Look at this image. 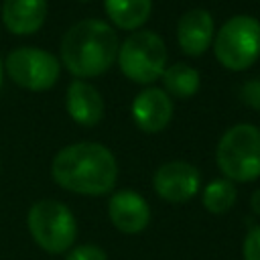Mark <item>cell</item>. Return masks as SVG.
<instances>
[{
	"mask_svg": "<svg viewBox=\"0 0 260 260\" xmlns=\"http://www.w3.org/2000/svg\"><path fill=\"white\" fill-rule=\"evenodd\" d=\"M215 162L232 183H250L260 177V130L252 124H236L217 142Z\"/></svg>",
	"mask_w": 260,
	"mask_h": 260,
	"instance_id": "cell-3",
	"label": "cell"
},
{
	"mask_svg": "<svg viewBox=\"0 0 260 260\" xmlns=\"http://www.w3.org/2000/svg\"><path fill=\"white\" fill-rule=\"evenodd\" d=\"M79 2H89V0H79Z\"/></svg>",
	"mask_w": 260,
	"mask_h": 260,
	"instance_id": "cell-22",
	"label": "cell"
},
{
	"mask_svg": "<svg viewBox=\"0 0 260 260\" xmlns=\"http://www.w3.org/2000/svg\"><path fill=\"white\" fill-rule=\"evenodd\" d=\"M199 71L189 67L187 63H175L171 67L165 69L162 73V85H165V93L179 98V100H189L199 91Z\"/></svg>",
	"mask_w": 260,
	"mask_h": 260,
	"instance_id": "cell-15",
	"label": "cell"
},
{
	"mask_svg": "<svg viewBox=\"0 0 260 260\" xmlns=\"http://www.w3.org/2000/svg\"><path fill=\"white\" fill-rule=\"evenodd\" d=\"M236 197H238V191H236V185L228 179H213L211 183L205 185L203 189V195H201V201H203V207L209 211V213H225L232 209V205L236 203Z\"/></svg>",
	"mask_w": 260,
	"mask_h": 260,
	"instance_id": "cell-16",
	"label": "cell"
},
{
	"mask_svg": "<svg viewBox=\"0 0 260 260\" xmlns=\"http://www.w3.org/2000/svg\"><path fill=\"white\" fill-rule=\"evenodd\" d=\"M242 100L250 108L260 110V77L258 79H250V81H246L242 85Z\"/></svg>",
	"mask_w": 260,
	"mask_h": 260,
	"instance_id": "cell-19",
	"label": "cell"
},
{
	"mask_svg": "<svg viewBox=\"0 0 260 260\" xmlns=\"http://www.w3.org/2000/svg\"><path fill=\"white\" fill-rule=\"evenodd\" d=\"M250 209H252L256 215H260V189H256V191L252 193V197H250Z\"/></svg>",
	"mask_w": 260,
	"mask_h": 260,
	"instance_id": "cell-20",
	"label": "cell"
},
{
	"mask_svg": "<svg viewBox=\"0 0 260 260\" xmlns=\"http://www.w3.org/2000/svg\"><path fill=\"white\" fill-rule=\"evenodd\" d=\"M104 8L116 26L136 30L148 20L152 0H104Z\"/></svg>",
	"mask_w": 260,
	"mask_h": 260,
	"instance_id": "cell-14",
	"label": "cell"
},
{
	"mask_svg": "<svg viewBox=\"0 0 260 260\" xmlns=\"http://www.w3.org/2000/svg\"><path fill=\"white\" fill-rule=\"evenodd\" d=\"M215 59L230 71H244L260 57V20L248 14L232 16L213 41Z\"/></svg>",
	"mask_w": 260,
	"mask_h": 260,
	"instance_id": "cell-5",
	"label": "cell"
},
{
	"mask_svg": "<svg viewBox=\"0 0 260 260\" xmlns=\"http://www.w3.org/2000/svg\"><path fill=\"white\" fill-rule=\"evenodd\" d=\"M35 244L47 254H67L77 238V221L71 209L55 199L35 201L26 215Z\"/></svg>",
	"mask_w": 260,
	"mask_h": 260,
	"instance_id": "cell-4",
	"label": "cell"
},
{
	"mask_svg": "<svg viewBox=\"0 0 260 260\" xmlns=\"http://www.w3.org/2000/svg\"><path fill=\"white\" fill-rule=\"evenodd\" d=\"M65 260H108V254L104 252V248L95 244H81L73 246L65 254Z\"/></svg>",
	"mask_w": 260,
	"mask_h": 260,
	"instance_id": "cell-17",
	"label": "cell"
},
{
	"mask_svg": "<svg viewBox=\"0 0 260 260\" xmlns=\"http://www.w3.org/2000/svg\"><path fill=\"white\" fill-rule=\"evenodd\" d=\"M152 187L160 199L169 203H185L197 195L201 187V175L191 162L171 160L154 171Z\"/></svg>",
	"mask_w": 260,
	"mask_h": 260,
	"instance_id": "cell-8",
	"label": "cell"
},
{
	"mask_svg": "<svg viewBox=\"0 0 260 260\" xmlns=\"http://www.w3.org/2000/svg\"><path fill=\"white\" fill-rule=\"evenodd\" d=\"M53 181L77 195H106L118 179L114 154L98 142H77L61 148L51 162Z\"/></svg>",
	"mask_w": 260,
	"mask_h": 260,
	"instance_id": "cell-1",
	"label": "cell"
},
{
	"mask_svg": "<svg viewBox=\"0 0 260 260\" xmlns=\"http://www.w3.org/2000/svg\"><path fill=\"white\" fill-rule=\"evenodd\" d=\"M242 256H244V260H260V225H254L246 234L244 246H242Z\"/></svg>",
	"mask_w": 260,
	"mask_h": 260,
	"instance_id": "cell-18",
	"label": "cell"
},
{
	"mask_svg": "<svg viewBox=\"0 0 260 260\" xmlns=\"http://www.w3.org/2000/svg\"><path fill=\"white\" fill-rule=\"evenodd\" d=\"M67 114L81 126H93L104 116V100L100 91L85 81H71L65 98Z\"/></svg>",
	"mask_w": 260,
	"mask_h": 260,
	"instance_id": "cell-13",
	"label": "cell"
},
{
	"mask_svg": "<svg viewBox=\"0 0 260 260\" xmlns=\"http://www.w3.org/2000/svg\"><path fill=\"white\" fill-rule=\"evenodd\" d=\"M120 41L112 26L85 18L67 28L61 41V59L75 77H98L118 59Z\"/></svg>",
	"mask_w": 260,
	"mask_h": 260,
	"instance_id": "cell-2",
	"label": "cell"
},
{
	"mask_svg": "<svg viewBox=\"0 0 260 260\" xmlns=\"http://www.w3.org/2000/svg\"><path fill=\"white\" fill-rule=\"evenodd\" d=\"M2 81H4V69H2V61H0V87H2Z\"/></svg>",
	"mask_w": 260,
	"mask_h": 260,
	"instance_id": "cell-21",
	"label": "cell"
},
{
	"mask_svg": "<svg viewBox=\"0 0 260 260\" xmlns=\"http://www.w3.org/2000/svg\"><path fill=\"white\" fill-rule=\"evenodd\" d=\"M120 71L138 85H148L162 77L167 65L165 41L152 30H138L124 39L118 49Z\"/></svg>",
	"mask_w": 260,
	"mask_h": 260,
	"instance_id": "cell-6",
	"label": "cell"
},
{
	"mask_svg": "<svg viewBox=\"0 0 260 260\" xmlns=\"http://www.w3.org/2000/svg\"><path fill=\"white\" fill-rule=\"evenodd\" d=\"M6 69L10 79L24 89L45 91L59 77V61L49 51L37 47H18L8 53Z\"/></svg>",
	"mask_w": 260,
	"mask_h": 260,
	"instance_id": "cell-7",
	"label": "cell"
},
{
	"mask_svg": "<svg viewBox=\"0 0 260 260\" xmlns=\"http://www.w3.org/2000/svg\"><path fill=\"white\" fill-rule=\"evenodd\" d=\"M47 16V0H4L2 22L14 35L37 32Z\"/></svg>",
	"mask_w": 260,
	"mask_h": 260,
	"instance_id": "cell-12",
	"label": "cell"
},
{
	"mask_svg": "<svg viewBox=\"0 0 260 260\" xmlns=\"http://www.w3.org/2000/svg\"><path fill=\"white\" fill-rule=\"evenodd\" d=\"M132 118L142 132H160L173 118V102L165 89L146 87L132 102Z\"/></svg>",
	"mask_w": 260,
	"mask_h": 260,
	"instance_id": "cell-10",
	"label": "cell"
},
{
	"mask_svg": "<svg viewBox=\"0 0 260 260\" xmlns=\"http://www.w3.org/2000/svg\"><path fill=\"white\" fill-rule=\"evenodd\" d=\"M108 217L118 232L132 236L150 223V205L140 193L120 189L108 201Z\"/></svg>",
	"mask_w": 260,
	"mask_h": 260,
	"instance_id": "cell-9",
	"label": "cell"
},
{
	"mask_svg": "<svg viewBox=\"0 0 260 260\" xmlns=\"http://www.w3.org/2000/svg\"><path fill=\"white\" fill-rule=\"evenodd\" d=\"M213 18L203 8L187 10L177 24V41L183 53L191 57H199L207 51V47L213 41Z\"/></svg>",
	"mask_w": 260,
	"mask_h": 260,
	"instance_id": "cell-11",
	"label": "cell"
}]
</instances>
